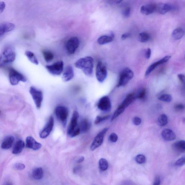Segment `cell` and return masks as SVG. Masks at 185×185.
I'll return each mask as SVG.
<instances>
[{"mask_svg":"<svg viewBox=\"0 0 185 185\" xmlns=\"http://www.w3.org/2000/svg\"><path fill=\"white\" fill-rule=\"evenodd\" d=\"M76 67L82 69L88 76L93 75L94 60L91 56H87L78 60L75 64Z\"/></svg>","mask_w":185,"mask_h":185,"instance_id":"1","label":"cell"},{"mask_svg":"<svg viewBox=\"0 0 185 185\" xmlns=\"http://www.w3.org/2000/svg\"><path fill=\"white\" fill-rule=\"evenodd\" d=\"M137 98L136 96L135 93H132L128 94L123 101L122 103L118 107L117 110L114 112L112 116L111 121H112L117 118L121 114L124 112L125 109L132 103H133Z\"/></svg>","mask_w":185,"mask_h":185,"instance_id":"2","label":"cell"},{"mask_svg":"<svg viewBox=\"0 0 185 185\" xmlns=\"http://www.w3.org/2000/svg\"><path fill=\"white\" fill-rule=\"evenodd\" d=\"M16 54L11 47H8L4 49L0 56V68L7 64L15 61Z\"/></svg>","mask_w":185,"mask_h":185,"instance_id":"3","label":"cell"},{"mask_svg":"<svg viewBox=\"0 0 185 185\" xmlns=\"http://www.w3.org/2000/svg\"><path fill=\"white\" fill-rule=\"evenodd\" d=\"M133 72L128 68H126L122 70L120 74L118 82L117 87H119L126 85L133 78Z\"/></svg>","mask_w":185,"mask_h":185,"instance_id":"4","label":"cell"},{"mask_svg":"<svg viewBox=\"0 0 185 185\" xmlns=\"http://www.w3.org/2000/svg\"><path fill=\"white\" fill-rule=\"evenodd\" d=\"M9 77L10 84L13 85H16L20 82H25L26 81L23 75L13 68L10 69Z\"/></svg>","mask_w":185,"mask_h":185,"instance_id":"5","label":"cell"},{"mask_svg":"<svg viewBox=\"0 0 185 185\" xmlns=\"http://www.w3.org/2000/svg\"><path fill=\"white\" fill-rule=\"evenodd\" d=\"M55 113L58 119L62 123L63 126H66L68 115V110L66 107L58 106L55 110Z\"/></svg>","mask_w":185,"mask_h":185,"instance_id":"6","label":"cell"},{"mask_svg":"<svg viewBox=\"0 0 185 185\" xmlns=\"http://www.w3.org/2000/svg\"><path fill=\"white\" fill-rule=\"evenodd\" d=\"M30 93L32 96L33 101L37 108L40 109L41 107L42 101H43V93L41 91L31 87L29 90Z\"/></svg>","mask_w":185,"mask_h":185,"instance_id":"7","label":"cell"},{"mask_svg":"<svg viewBox=\"0 0 185 185\" xmlns=\"http://www.w3.org/2000/svg\"><path fill=\"white\" fill-rule=\"evenodd\" d=\"M107 72L106 67L101 61H99L97 64L96 70V76L97 80L100 82H103L106 78Z\"/></svg>","mask_w":185,"mask_h":185,"instance_id":"8","label":"cell"},{"mask_svg":"<svg viewBox=\"0 0 185 185\" xmlns=\"http://www.w3.org/2000/svg\"><path fill=\"white\" fill-rule=\"evenodd\" d=\"M108 129V128H105L97 135L91 146V151L95 150L103 144L105 136Z\"/></svg>","mask_w":185,"mask_h":185,"instance_id":"9","label":"cell"},{"mask_svg":"<svg viewBox=\"0 0 185 185\" xmlns=\"http://www.w3.org/2000/svg\"><path fill=\"white\" fill-rule=\"evenodd\" d=\"M64 64L63 61H58L51 65L46 67V68L50 73L55 75H60L62 73Z\"/></svg>","mask_w":185,"mask_h":185,"instance_id":"10","label":"cell"},{"mask_svg":"<svg viewBox=\"0 0 185 185\" xmlns=\"http://www.w3.org/2000/svg\"><path fill=\"white\" fill-rule=\"evenodd\" d=\"M80 44L79 39L76 37H73L69 39L66 44V49L69 54L74 53Z\"/></svg>","mask_w":185,"mask_h":185,"instance_id":"11","label":"cell"},{"mask_svg":"<svg viewBox=\"0 0 185 185\" xmlns=\"http://www.w3.org/2000/svg\"><path fill=\"white\" fill-rule=\"evenodd\" d=\"M98 108L104 112H109L112 109V104L110 98L105 96L100 99L97 104Z\"/></svg>","mask_w":185,"mask_h":185,"instance_id":"12","label":"cell"},{"mask_svg":"<svg viewBox=\"0 0 185 185\" xmlns=\"http://www.w3.org/2000/svg\"><path fill=\"white\" fill-rule=\"evenodd\" d=\"M54 125V119L52 116L49 118L48 122L40 132V136L42 139H45L48 137L52 131Z\"/></svg>","mask_w":185,"mask_h":185,"instance_id":"13","label":"cell"},{"mask_svg":"<svg viewBox=\"0 0 185 185\" xmlns=\"http://www.w3.org/2000/svg\"><path fill=\"white\" fill-rule=\"evenodd\" d=\"M79 117V113L77 111H74L73 112L71 121H70L69 126L68 128L67 132V134L70 136L73 132L79 127L77 126V123H78Z\"/></svg>","mask_w":185,"mask_h":185,"instance_id":"14","label":"cell"},{"mask_svg":"<svg viewBox=\"0 0 185 185\" xmlns=\"http://www.w3.org/2000/svg\"><path fill=\"white\" fill-rule=\"evenodd\" d=\"M171 58L170 56H166L160 60L159 61H156L151 64L147 69L145 74L146 76H148L151 73L156 69L157 67L160 65L166 63Z\"/></svg>","mask_w":185,"mask_h":185,"instance_id":"15","label":"cell"},{"mask_svg":"<svg viewBox=\"0 0 185 185\" xmlns=\"http://www.w3.org/2000/svg\"><path fill=\"white\" fill-rule=\"evenodd\" d=\"M26 147L28 148L37 151L41 148L42 145L37 142L33 137L29 136L26 139Z\"/></svg>","mask_w":185,"mask_h":185,"instance_id":"16","label":"cell"},{"mask_svg":"<svg viewBox=\"0 0 185 185\" xmlns=\"http://www.w3.org/2000/svg\"><path fill=\"white\" fill-rule=\"evenodd\" d=\"M157 5L154 4H149L143 5L141 7V12L145 15H149L156 11Z\"/></svg>","mask_w":185,"mask_h":185,"instance_id":"17","label":"cell"},{"mask_svg":"<svg viewBox=\"0 0 185 185\" xmlns=\"http://www.w3.org/2000/svg\"><path fill=\"white\" fill-rule=\"evenodd\" d=\"M161 136L163 140L167 142L175 140L176 137L175 133L172 130L169 129L163 130L162 131Z\"/></svg>","mask_w":185,"mask_h":185,"instance_id":"18","label":"cell"},{"mask_svg":"<svg viewBox=\"0 0 185 185\" xmlns=\"http://www.w3.org/2000/svg\"><path fill=\"white\" fill-rule=\"evenodd\" d=\"M172 9V5L167 3H161L157 5L156 10L162 15H164Z\"/></svg>","mask_w":185,"mask_h":185,"instance_id":"19","label":"cell"},{"mask_svg":"<svg viewBox=\"0 0 185 185\" xmlns=\"http://www.w3.org/2000/svg\"><path fill=\"white\" fill-rule=\"evenodd\" d=\"M74 71L72 67L68 66L67 67L63 74L62 79L64 82H67L71 80L74 77Z\"/></svg>","mask_w":185,"mask_h":185,"instance_id":"20","label":"cell"},{"mask_svg":"<svg viewBox=\"0 0 185 185\" xmlns=\"http://www.w3.org/2000/svg\"><path fill=\"white\" fill-rule=\"evenodd\" d=\"M15 28V25L11 22H4L0 24V31L3 35L13 30Z\"/></svg>","mask_w":185,"mask_h":185,"instance_id":"21","label":"cell"},{"mask_svg":"<svg viewBox=\"0 0 185 185\" xmlns=\"http://www.w3.org/2000/svg\"><path fill=\"white\" fill-rule=\"evenodd\" d=\"M14 140H15V138L13 136H9L7 137L3 141L2 144H1V148L3 149H10L13 145Z\"/></svg>","mask_w":185,"mask_h":185,"instance_id":"22","label":"cell"},{"mask_svg":"<svg viewBox=\"0 0 185 185\" xmlns=\"http://www.w3.org/2000/svg\"><path fill=\"white\" fill-rule=\"evenodd\" d=\"M91 126V123L88 119H84L81 121L79 127L80 133H85L88 131Z\"/></svg>","mask_w":185,"mask_h":185,"instance_id":"23","label":"cell"},{"mask_svg":"<svg viewBox=\"0 0 185 185\" xmlns=\"http://www.w3.org/2000/svg\"><path fill=\"white\" fill-rule=\"evenodd\" d=\"M172 148L175 151L181 153L185 151V142L184 140L178 141L172 145Z\"/></svg>","mask_w":185,"mask_h":185,"instance_id":"24","label":"cell"},{"mask_svg":"<svg viewBox=\"0 0 185 185\" xmlns=\"http://www.w3.org/2000/svg\"><path fill=\"white\" fill-rule=\"evenodd\" d=\"M25 147V143L23 141L19 140L16 143L13 148L12 153L15 154H17L20 153L23 149Z\"/></svg>","mask_w":185,"mask_h":185,"instance_id":"25","label":"cell"},{"mask_svg":"<svg viewBox=\"0 0 185 185\" xmlns=\"http://www.w3.org/2000/svg\"><path fill=\"white\" fill-rule=\"evenodd\" d=\"M31 176L35 180H40L43 177V171L41 167H37L33 170Z\"/></svg>","mask_w":185,"mask_h":185,"instance_id":"26","label":"cell"},{"mask_svg":"<svg viewBox=\"0 0 185 185\" xmlns=\"http://www.w3.org/2000/svg\"><path fill=\"white\" fill-rule=\"evenodd\" d=\"M113 38L114 36L112 35L111 36L104 35L98 38L97 40L98 43L100 45H105L112 42L113 40Z\"/></svg>","mask_w":185,"mask_h":185,"instance_id":"27","label":"cell"},{"mask_svg":"<svg viewBox=\"0 0 185 185\" xmlns=\"http://www.w3.org/2000/svg\"><path fill=\"white\" fill-rule=\"evenodd\" d=\"M184 31L181 28H178L174 30L172 33V37L175 40H179L183 37L184 35Z\"/></svg>","mask_w":185,"mask_h":185,"instance_id":"28","label":"cell"},{"mask_svg":"<svg viewBox=\"0 0 185 185\" xmlns=\"http://www.w3.org/2000/svg\"><path fill=\"white\" fill-rule=\"evenodd\" d=\"M25 55L28 58L31 63L36 65L38 64L39 62L38 60L33 52L31 51H27L25 52Z\"/></svg>","mask_w":185,"mask_h":185,"instance_id":"29","label":"cell"},{"mask_svg":"<svg viewBox=\"0 0 185 185\" xmlns=\"http://www.w3.org/2000/svg\"><path fill=\"white\" fill-rule=\"evenodd\" d=\"M168 117L165 114H161L158 118L157 122L160 126L163 127L168 123Z\"/></svg>","mask_w":185,"mask_h":185,"instance_id":"30","label":"cell"},{"mask_svg":"<svg viewBox=\"0 0 185 185\" xmlns=\"http://www.w3.org/2000/svg\"><path fill=\"white\" fill-rule=\"evenodd\" d=\"M99 166L100 170L102 171H105L108 168L109 164L108 162L105 158H101L99 162Z\"/></svg>","mask_w":185,"mask_h":185,"instance_id":"31","label":"cell"},{"mask_svg":"<svg viewBox=\"0 0 185 185\" xmlns=\"http://www.w3.org/2000/svg\"><path fill=\"white\" fill-rule=\"evenodd\" d=\"M43 54L46 61L47 62H50L54 58V55L50 51L44 50L43 51Z\"/></svg>","mask_w":185,"mask_h":185,"instance_id":"32","label":"cell"},{"mask_svg":"<svg viewBox=\"0 0 185 185\" xmlns=\"http://www.w3.org/2000/svg\"><path fill=\"white\" fill-rule=\"evenodd\" d=\"M150 38V36L147 33H141L139 34V40L142 43H145V42L148 41Z\"/></svg>","mask_w":185,"mask_h":185,"instance_id":"33","label":"cell"},{"mask_svg":"<svg viewBox=\"0 0 185 185\" xmlns=\"http://www.w3.org/2000/svg\"><path fill=\"white\" fill-rule=\"evenodd\" d=\"M158 99L160 101L169 103L172 101V97L170 94H163L160 96Z\"/></svg>","mask_w":185,"mask_h":185,"instance_id":"34","label":"cell"},{"mask_svg":"<svg viewBox=\"0 0 185 185\" xmlns=\"http://www.w3.org/2000/svg\"><path fill=\"white\" fill-rule=\"evenodd\" d=\"M110 115H107L101 117V116H97L94 121L95 124H98L103 122V121L108 119L110 118Z\"/></svg>","mask_w":185,"mask_h":185,"instance_id":"35","label":"cell"},{"mask_svg":"<svg viewBox=\"0 0 185 185\" xmlns=\"http://www.w3.org/2000/svg\"><path fill=\"white\" fill-rule=\"evenodd\" d=\"M135 159L137 163L139 164H140L145 163L146 161V158L145 156L142 154H139L137 155Z\"/></svg>","mask_w":185,"mask_h":185,"instance_id":"36","label":"cell"},{"mask_svg":"<svg viewBox=\"0 0 185 185\" xmlns=\"http://www.w3.org/2000/svg\"><path fill=\"white\" fill-rule=\"evenodd\" d=\"M147 94V91L145 88L141 90L136 96V97L141 100H144Z\"/></svg>","mask_w":185,"mask_h":185,"instance_id":"37","label":"cell"},{"mask_svg":"<svg viewBox=\"0 0 185 185\" xmlns=\"http://www.w3.org/2000/svg\"><path fill=\"white\" fill-rule=\"evenodd\" d=\"M185 163V157H181L177 160L175 163V165L177 166H181L184 165Z\"/></svg>","mask_w":185,"mask_h":185,"instance_id":"38","label":"cell"},{"mask_svg":"<svg viewBox=\"0 0 185 185\" xmlns=\"http://www.w3.org/2000/svg\"><path fill=\"white\" fill-rule=\"evenodd\" d=\"M25 166L24 164L17 163L14 165L13 168L17 170H23L25 169Z\"/></svg>","mask_w":185,"mask_h":185,"instance_id":"39","label":"cell"},{"mask_svg":"<svg viewBox=\"0 0 185 185\" xmlns=\"http://www.w3.org/2000/svg\"><path fill=\"white\" fill-rule=\"evenodd\" d=\"M130 13H131V8L129 7L125 8L122 12L123 16L126 18L130 16Z\"/></svg>","mask_w":185,"mask_h":185,"instance_id":"40","label":"cell"},{"mask_svg":"<svg viewBox=\"0 0 185 185\" xmlns=\"http://www.w3.org/2000/svg\"><path fill=\"white\" fill-rule=\"evenodd\" d=\"M109 140L112 142H116L118 140V136L115 133H112L109 137Z\"/></svg>","mask_w":185,"mask_h":185,"instance_id":"41","label":"cell"},{"mask_svg":"<svg viewBox=\"0 0 185 185\" xmlns=\"http://www.w3.org/2000/svg\"><path fill=\"white\" fill-rule=\"evenodd\" d=\"M174 108L177 111H182L184 110L185 106L183 104H177L174 106Z\"/></svg>","mask_w":185,"mask_h":185,"instance_id":"42","label":"cell"},{"mask_svg":"<svg viewBox=\"0 0 185 185\" xmlns=\"http://www.w3.org/2000/svg\"><path fill=\"white\" fill-rule=\"evenodd\" d=\"M142 122V120L140 118L138 117H135L133 119V123L136 126H138L140 125Z\"/></svg>","mask_w":185,"mask_h":185,"instance_id":"43","label":"cell"},{"mask_svg":"<svg viewBox=\"0 0 185 185\" xmlns=\"http://www.w3.org/2000/svg\"><path fill=\"white\" fill-rule=\"evenodd\" d=\"M151 55V49L148 48L146 50L145 57L147 59H149L150 58Z\"/></svg>","mask_w":185,"mask_h":185,"instance_id":"44","label":"cell"},{"mask_svg":"<svg viewBox=\"0 0 185 185\" xmlns=\"http://www.w3.org/2000/svg\"><path fill=\"white\" fill-rule=\"evenodd\" d=\"M6 7V4L4 1H0V13L4 11Z\"/></svg>","mask_w":185,"mask_h":185,"instance_id":"45","label":"cell"},{"mask_svg":"<svg viewBox=\"0 0 185 185\" xmlns=\"http://www.w3.org/2000/svg\"><path fill=\"white\" fill-rule=\"evenodd\" d=\"M178 77L180 82L184 84L185 82V76L182 74H179L178 75Z\"/></svg>","mask_w":185,"mask_h":185,"instance_id":"46","label":"cell"},{"mask_svg":"<svg viewBox=\"0 0 185 185\" xmlns=\"http://www.w3.org/2000/svg\"><path fill=\"white\" fill-rule=\"evenodd\" d=\"M160 184H161V181H160V177L159 176H157L155 178L153 185H160Z\"/></svg>","mask_w":185,"mask_h":185,"instance_id":"47","label":"cell"},{"mask_svg":"<svg viewBox=\"0 0 185 185\" xmlns=\"http://www.w3.org/2000/svg\"><path fill=\"white\" fill-rule=\"evenodd\" d=\"M131 35L129 33H125L122 34L121 36V38L123 40H125L127 38L130 37H131Z\"/></svg>","mask_w":185,"mask_h":185,"instance_id":"48","label":"cell"},{"mask_svg":"<svg viewBox=\"0 0 185 185\" xmlns=\"http://www.w3.org/2000/svg\"><path fill=\"white\" fill-rule=\"evenodd\" d=\"M81 167L80 166H77L75 167L73 169V172L74 173H76L77 172H79V171L80 170Z\"/></svg>","mask_w":185,"mask_h":185,"instance_id":"49","label":"cell"},{"mask_svg":"<svg viewBox=\"0 0 185 185\" xmlns=\"http://www.w3.org/2000/svg\"><path fill=\"white\" fill-rule=\"evenodd\" d=\"M84 157H80L79 159L78 160H77V163H82L84 161Z\"/></svg>","mask_w":185,"mask_h":185,"instance_id":"50","label":"cell"},{"mask_svg":"<svg viewBox=\"0 0 185 185\" xmlns=\"http://www.w3.org/2000/svg\"><path fill=\"white\" fill-rule=\"evenodd\" d=\"M6 185H12L11 183H8Z\"/></svg>","mask_w":185,"mask_h":185,"instance_id":"51","label":"cell"},{"mask_svg":"<svg viewBox=\"0 0 185 185\" xmlns=\"http://www.w3.org/2000/svg\"><path fill=\"white\" fill-rule=\"evenodd\" d=\"M0 113H1V111H0Z\"/></svg>","mask_w":185,"mask_h":185,"instance_id":"52","label":"cell"}]
</instances>
